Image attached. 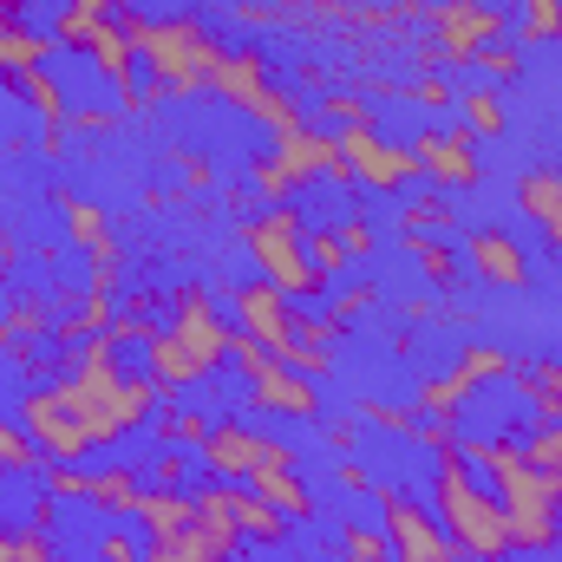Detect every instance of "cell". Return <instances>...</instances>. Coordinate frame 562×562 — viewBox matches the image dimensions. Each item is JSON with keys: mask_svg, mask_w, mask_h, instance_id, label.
Instances as JSON below:
<instances>
[{"mask_svg": "<svg viewBox=\"0 0 562 562\" xmlns=\"http://www.w3.org/2000/svg\"><path fill=\"white\" fill-rule=\"evenodd\" d=\"M119 7H125V0H66V7L53 13V40L86 53V46H92V33H99V26H105Z\"/></svg>", "mask_w": 562, "mask_h": 562, "instance_id": "cell-24", "label": "cell"}, {"mask_svg": "<svg viewBox=\"0 0 562 562\" xmlns=\"http://www.w3.org/2000/svg\"><path fill=\"white\" fill-rule=\"evenodd\" d=\"M340 484H347V491H367V464L347 458V464H340Z\"/></svg>", "mask_w": 562, "mask_h": 562, "instance_id": "cell-52", "label": "cell"}, {"mask_svg": "<svg viewBox=\"0 0 562 562\" xmlns=\"http://www.w3.org/2000/svg\"><path fill=\"white\" fill-rule=\"evenodd\" d=\"M249 491H256V497H269L288 524H307V517H314V491L294 477V464H269V471H256V477H249Z\"/></svg>", "mask_w": 562, "mask_h": 562, "instance_id": "cell-21", "label": "cell"}, {"mask_svg": "<svg viewBox=\"0 0 562 562\" xmlns=\"http://www.w3.org/2000/svg\"><path fill=\"white\" fill-rule=\"evenodd\" d=\"M229 360H236V373L249 380V406H256V413H276V419H321V393H314V380L294 373V367H281L256 334L236 327Z\"/></svg>", "mask_w": 562, "mask_h": 562, "instance_id": "cell-6", "label": "cell"}, {"mask_svg": "<svg viewBox=\"0 0 562 562\" xmlns=\"http://www.w3.org/2000/svg\"><path fill=\"white\" fill-rule=\"evenodd\" d=\"M229 314H236V327L256 334L269 353H281V347L294 340V301L281 294L276 281H243V288L229 294Z\"/></svg>", "mask_w": 562, "mask_h": 562, "instance_id": "cell-13", "label": "cell"}, {"mask_svg": "<svg viewBox=\"0 0 562 562\" xmlns=\"http://www.w3.org/2000/svg\"><path fill=\"white\" fill-rule=\"evenodd\" d=\"M464 269L484 281V288H530V256H524V243H517L510 229H497V223H484V229L464 236Z\"/></svg>", "mask_w": 562, "mask_h": 562, "instance_id": "cell-15", "label": "cell"}, {"mask_svg": "<svg viewBox=\"0 0 562 562\" xmlns=\"http://www.w3.org/2000/svg\"><path fill=\"white\" fill-rule=\"evenodd\" d=\"M471 66H477V72H491V79H517V72H524V46L497 40V46H484V53H477Z\"/></svg>", "mask_w": 562, "mask_h": 562, "instance_id": "cell-44", "label": "cell"}, {"mask_svg": "<svg viewBox=\"0 0 562 562\" xmlns=\"http://www.w3.org/2000/svg\"><path fill=\"white\" fill-rule=\"evenodd\" d=\"M243 243H249V256H256L262 281H276L294 307H314V301L327 294L321 269L307 262V223H301L294 203H262V210L243 223Z\"/></svg>", "mask_w": 562, "mask_h": 562, "instance_id": "cell-5", "label": "cell"}, {"mask_svg": "<svg viewBox=\"0 0 562 562\" xmlns=\"http://www.w3.org/2000/svg\"><path fill=\"white\" fill-rule=\"evenodd\" d=\"M431 33H438V53L451 66H471L484 46H497L510 33V13L497 0H438L431 7Z\"/></svg>", "mask_w": 562, "mask_h": 562, "instance_id": "cell-11", "label": "cell"}, {"mask_svg": "<svg viewBox=\"0 0 562 562\" xmlns=\"http://www.w3.org/2000/svg\"><path fill=\"white\" fill-rule=\"evenodd\" d=\"M406 249H413V256H419V269H425V281H431V288H458V276H464V262H458V256H451V249H445V243H406Z\"/></svg>", "mask_w": 562, "mask_h": 562, "instance_id": "cell-36", "label": "cell"}, {"mask_svg": "<svg viewBox=\"0 0 562 562\" xmlns=\"http://www.w3.org/2000/svg\"><path fill=\"white\" fill-rule=\"evenodd\" d=\"M413 445H425V451H451V445H458V419H425V413H419Z\"/></svg>", "mask_w": 562, "mask_h": 562, "instance_id": "cell-46", "label": "cell"}, {"mask_svg": "<svg viewBox=\"0 0 562 562\" xmlns=\"http://www.w3.org/2000/svg\"><path fill=\"white\" fill-rule=\"evenodd\" d=\"M157 425V438H164V445H177V451H183V445H203V438H210V413H190V406H177V413H164V419H150Z\"/></svg>", "mask_w": 562, "mask_h": 562, "instance_id": "cell-34", "label": "cell"}, {"mask_svg": "<svg viewBox=\"0 0 562 562\" xmlns=\"http://www.w3.org/2000/svg\"><path fill=\"white\" fill-rule=\"evenodd\" d=\"M276 157L288 164V177H294V183H321V177L347 183V157H340V138H334V132H321V125L281 132V138H276Z\"/></svg>", "mask_w": 562, "mask_h": 562, "instance_id": "cell-16", "label": "cell"}, {"mask_svg": "<svg viewBox=\"0 0 562 562\" xmlns=\"http://www.w3.org/2000/svg\"><path fill=\"white\" fill-rule=\"evenodd\" d=\"M33 471H46L40 464V445L26 438V425L0 419V477H33Z\"/></svg>", "mask_w": 562, "mask_h": 562, "instance_id": "cell-30", "label": "cell"}, {"mask_svg": "<svg viewBox=\"0 0 562 562\" xmlns=\"http://www.w3.org/2000/svg\"><path fill=\"white\" fill-rule=\"evenodd\" d=\"M458 367L484 386V380H510V353H497V347H484V340H471L464 353H458Z\"/></svg>", "mask_w": 562, "mask_h": 562, "instance_id": "cell-40", "label": "cell"}, {"mask_svg": "<svg viewBox=\"0 0 562 562\" xmlns=\"http://www.w3.org/2000/svg\"><path fill=\"white\" fill-rule=\"evenodd\" d=\"M340 334H347V321H334V314H314V307H294V340L340 353Z\"/></svg>", "mask_w": 562, "mask_h": 562, "instance_id": "cell-37", "label": "cell"}, {"mask_svg": "<svg viewBox=\"0 0 562 562\" xmlns=\"http://www.w3.org/2000/svg\"><path fill=\"white\" fill-rule=\"evenodd\" d=\"M524 458L562 491V419H530V431H524Z\"/></svg>", "mask_w": 562, "mask_h": 562, "instance_id": "cell-28", "label": "cell"}, {"mask_svg": "<svg viewBox=\"0 0 562 562\" xmlns=\"http://www.w3.org/2000/svg\"><path fill=\"white\" fill-rule=\"evenodd\" d=\"M132 524L144 530V543L183 537V530H196V497H183V491H164V484H144L138 517H132Z\"/></svg>", "mask_w": 562, "mask_h": 562, "instance_id": "cell-18", "label": "cell"}, {"mask_svg": "<svg viewBox=\"0 0 562 562\" xmlns=\"http://www.w3.org/2000/svg\"><path fill=\"white\" fill-rule=\"evenodd\" d=\"M59 216H66L72 243H79V249L92 256V269H112V276H119V243H112V223H105V210H92L86 196L59 190Z\"/></svg>", "mask_w": 562, "mask_h": 562, "instance_id": "cell-19", "label": "cell"}, {"mask_svg": "<svg viewBox=\"0 0 562 562\" xmlns=\"http://www.w3.org/2000/svg\"><path fill=\"white\" fill-rule=\"evenodd\" d=\"M40 477H46V491H53L59 504H86V491H92V471H86V464H46Z\"/></svg>", "mask_w": 562, "mask_h": 562, "instance_id": "cell-41", "label": "cell"}, {"mask_svg": "<svg viewBox=\"0 0 562 562\" xmlns=\"http://www.w3.org/2000/svg\"><path fill=\"white\" fill-rule=\"evenodd\" d=\"M557 40H562V0H524L517 46H557Z\"/></svg>", "mask_w": 562, "mask_h": 562, "instance_id": "cell-29", "label": "cell"}, {"mask_svg": "<svg viewBox=\"0 0 562 562\" xmlns=\"http://www.w3.org/2000/svg\"><path fill=\"white\" fill-rule=\"evenodd\" d=\"M413 99L431 105V112H445V105H451V86H445V79H419V86H413Z\"/></svg>", "mask_w": 562, "mask_h": 562, "instance_id": "cell-50", "label": "cell"}, {"mask_svg": "<svg viewBox=\"0 0 562 562\" xmlns=\"http://www.w3.org/2000/svg\"><path fill=\"white\" fill-rule=\"evenodd\" d=\"M340 243H347V256H373V243H380V236H373V223H367V216H347V223H340Z\"/></svg>", "mask_w": 562, "mask_h": 562, "instance_id": "cell-48", "label": "cell"}, {"mask_svg": "<svg viewBox=\"0 0 562 562\" xmlns=\"http://www.w3.org/2000/svg\"><path fill=\"white\" fill-rule=\"evenodd\" d=\"M125 26H132V40H138V59L144 72H150V92H177V99H190V92H210V72H216V59L229 53V46H216L210 40V26L196 20V13H164V20H150L138 7H125L119 13Z\"/></svg>", "mask_w": 562, "mask_h": 562, "instance_id": "cell-4", "label": "cell"}, {"mask_svg": "<svg viewBox=\"0 0 562 562\" xmlns=\"http://www.w3.org/2000/svg\"><path fill=\"white\" fill-rule=\"evenodd\" d=\"M59 40L53 33H33V26H0V79L7 72H20V66H46V53H53Z\"/></svg>", "mask_w": 562, "mask_h": 562, "instance_id": "cell-26", "label": "cell"}, {"mask_svg": "<svg viewBox=\"0 0 562 562\" xmlns=\"http://www.w3.org/2000/svg\"><path fill=\"white\" fill-rule=\"evenodd\" d=\"M464 132L471 138H504L510 132V112L497 92H464Z\"/></svg>", "mask_w": 562, "mask_h": 562, "instance_id": "cell-31", "label": "cell"}, {"mask_svg": "<svg viewBox=\"0 0 562 562\" xmlns=\"http://www.w3.org/2000/svg\"><path fill=\"white\" fill-rule=\"evenodd\" d=\"M327 445H334V451H353V445H360V425H353V419H334V425H327Z\"/></svg>", "mask_w": 562, "mask_h": 562, "instance_id": "cell-51", "label": "cell"}, {"mask_svg": "<svg viewBox=\"0 0 562 562\" xmlns=\"http://www.w3.org/2000/svg\"><path fill=\"white\" fill-rule=\"evenodd\" d=\"M431 497H438L445 537L464 550V562H504L510 557V524H504L491 484L471 471V458L458 445L451 451H431Z\"/></svg>", "mask_w": 562, "mask_h": 562, "instance_id": "cell-3", "label": "cell"}, {"mask_svg": "<svg viewBox=\"0 0 562 562\" xmlns=\"http://www.w3.org/2000/svg\"><path fill=\"white\" fill-rule=\"evenodd\" d=\"M99 562H144V530L138 524H112L99 537Z\"/></svg>", "mask_w": 562, "mask_h": 562, "instance_id": "cell-42", "label": "cell"}, {"mask_svg": "<svg viewBox=\"0 0 562 562\" xmlns=\"http://www.w3.org/2000/svg\"><path fill=\"white\" fill-rule=\"evenodd\" d=\"M517 210L543 229L550 256L562 262V170H524L517 177Z\"/></svg>", "mask_w": 562, "mask_h": 562, "instance_id": "cell-17", "label": "cell"}, {"mask_svg": "<svg viewBox=\"0 0 562 562\" xmlns=\"http://www.w3.org/2000/svg\"><path fill=\"white\" fill-rule=\"evenodd\" d=\"M144 562H223L210 550L203 530H183V537H164V543H144Z\"/></svg>", "mask_w": 562, "mask_h": 562, "instance_id": "cell-32", "label": "cell"}, {"mask_svg": "<svg viewBox=\"0 0 562 562\" xmlns=\"http://www.w3.org/2000/svg\"><path fill=\"white\" fill-rule=\"evenodd\" d=\"M471 393H477V380H471L464 367H451V373H431V380H425L413 406H419L425 419H458V413L471 406Z\"/></svg>", "mask_w": 562, "mask_h": 562, "instance_id": "cell-25", "label": "cell"}, {"mask_svg": "<svg viewBox=\"0 0 562 562\" xmlns=\"http://www.w3.org/2000/svg\"><path fill=\"white\" fill-rule=\"evenodd\" d=\"M340 562H393V543H386V530L347 524V530H340Z\"/></svg>", "mask_w": 562, "mask_h": 562, "instance_id": "cell-35", "label": "cell"}, {"mask_svg": "<svg viewBox=\"0 0 562 562\" xmlns=\"http://www.w3.org/2000/svg\"><path fill=\"white\" fill-rule=\"evenodd\" d=\"M380 497V530L393 543V562H464V550L445 537L438 510H425L406 491H373Z\"/></svg>", "mask_w": 562, "mask_h": 562, "instance_id": "cell-9", "label": "cell"}, {"mask_svg": "<svg viewBox=\"0 0 562 562\" xmlns=\"http://www.w3.org/2000/svg\"><path fill=\"white\" fill-rule=\"evenodd\" d=\"M144 484H164V491H183V484H190V458H183L177 445H164V458H157V464L144 471Z\"/></svg>", "mask_w": 562, "mask_h": 562, "instance_id": "cell-45", "label": "cell"}, {"mask_svg": "<svg viewBox=\"0 0 562 562\" xmlns=\"http://www.w3.org/2000/svg\"><path fill=\"white\" fill-rule=\"evenodd\" d=\"M431 223H438V229H451V203H445L438 190H431V196H419V203H413V210L400 216V236H406V243H419Z\"/></svg>", "mask_w": 562, "mask_h": 562, "instance_id": "cell-38", "label": "cell"}, {"mask_svg": "<svg viewBox=\"0 0 562 562\" xmlns=\"http://www.w3.org/2000/svg\"><path fill=\"white\" fill-rule=\"evenodd\" d=\"M20 425H26V438L40 445L46 464H86V458L99 451L92 425L72 413V400H66L59 386H33V393L20 400Z\"/></svg>", "mask_w": 562, "mask_h": 562, "instance_id": "cell-7", "label": "cell"}, {"mask_svg": "<svg viewBox=\"0 0 562 562\" xmlns=\"http://www.w3.org/2000/svg\"><path fill=\"white\" fill-rule=\"evenodd\" d=\"M210 92L216 99H229L236 112H262L269 99H276V72H269V53L262 46H236V53H223L216 59V72H210Z\"/></svg>", "mask_w": 562, "mask_h": 562, "instance_id": "cell-14", "label": "cell"}, {"mask_svg": "<svg viewBox=\"0 0 562 562\" xmlns=\"http://www.w3.org/2000/svg\"><path fill=\"white\" fill-rule=\"evenodd\" d=\"M229 517H236L243 543H288V517L256 491H229Z\"/></svg>", "mask_w": 562, "mask_h": 562, "instance_id": "cell-23", "label": "cell"}, {"mask_svg": "<svg viewBox=\"0 0 562 562\" xmlns=\"http://www.w3.org/2000/svg\"><path fill=\"white\" fill-rule=\"evenodd\" d=\"M458 451L471 458V471L491 484L504 524H510V550L524 557H550L562 543V491L524 458V431L504 438H458Z\"/></svg>", "mask_w": 562, "mask_h": 562, "instance_id": "cell-1", "label": "cell"}, {"mask_svg": "<svg viewBox=\"0 0 562 562\" xmlns=\"http://www.w3.org/2000/svg\"><path fill=\"white\" fill-rule=\"evenodd\" d=\"M517 380V400L537 413V419H562V360H530V367H510Z\"/></svg>", "mask_w": 562, "mask_h": 562, "instance_id": "cell-22", "label": "cell"}, {"mask_svg": "<svg viewBox=\"0 0 562 562\" xmlns=\"http://www.w3.org/2000/svg\"><path fill=\"white\" fill-rule=\"evenodd\" d=\"M321 119H327V125H340V132H347V125H373V112H367L360 99H334V92L321 99Z\"/></svg>", "mask_w": 562, "mask_h": 562, "instance_id": "cell-47", "label": "cell"}, {"mask_svg": "<svg viewBox=\"0 0 562 562\" xmlns=\"http://www.w3.org/2000/svg\"><path fill=\"white\" fill-rule=\"evenodd\" d=\"M307 262H314V269H321V281L334 288V281H340V269H347L353 256H347L340 229H307Z\"/></svg>", "mask_w": 562, "mask_h": 562, "instance_id": "cell-33", "label": "cell"}, {"mask_svg": "<svg viewBox=\"0 0 562 562\" xmlns=\"http://www.w3.org/2000/svg\"><path fill=\"white\" fill-rule=\"evenodd\" d=\"M340 157H347V177L367 183V190H380V196H400V190H413V177H419L413 144L380 138V125H347V132H340Z\"/></svg>", "mask_w": 562, "mask_h": 562, "instance_id": "cell-10", "label": "cell"}, {"mask_svg": "<svg viewBox=\"0 0 562 562\" xmlns=\"http://www.w3.org/2000/svg\"><path fill=\"white\" fill-rule=\"evenodd\" d=\"M229 340H236V327L223 321L216 294H210V288H177V294L164 301L157 334L144 340V373L157 380L164 400H177V393L203 386V380L229 360Z\"/></svg>", "mask_w": 562, "mask_h": 562, "instance_id": "cell-2", "label": "cell"}, {"mask_svg": "<svg viewBox=\"0 0 562 562\" xmlns=\"http://www.w3.org/2000/svg\"><path fill=\"white\" fill-rule=\"evenodd\" d=\"M0 26H20V0H0Z\"/></svg>", "mask_w": 562, "mask_h": 562, "instance_id": "cell-53", "label": "cell"}, {"mask_svg": "<svg viewBox=\"0 0 562 562\" xmlns=\"http://www.w3.org/2000/svg\"><path fill=\"white\" fill-rule=\"evenodd\" d=\"M196 458H203L210 477L249 484V477L269 471V464H294V445H281V438H269V431H256V425H243V419H216L210 438L196 445Z\"/></svg>", "mask_w": 562, "mask_h": 562, "instance_id": "cell-8", "label": "cell"}, {"mask_svg": "<svg viewBox=\"0 0 562 562\" xmlns=\"http://www.w3.org/2000/svg\"><path fill=\"white\" fill-rule=\"evenodd\" d=\"M0 562H59L53 530H40V524H0Z\"/></svg>", "mask_w": 562, "mask_h": 562, "instance_id": "cell-27", "label": "cell"}, {"mask_svg": "<svg viewBox=\"0 0 562 562\" xmlns=\"http://www.w3.org/2000/svg\"><path fill=\"white\" fill-rule=\"evenodd\" d=\"M138 497H144V471H132V464H105V471H92L86 504H92L99 517L132 524V517H138Z\"/></svg>", "mask_w": 562, "mask_h": 562, "instance_id": "cell-20", "label": "cell"}, {"mask_svg": "<svg viewBox=\"0 0 562 562\" xmlns=\"http://www.w3.org/2000/svg\"><path fill=\"white\" fill-rule=\"evenodd\" d=\"M360 419L380 425V431H400V438H413V425H419V406H386V400H367V406H360Z\"/></svg>", "mask_w": 562, "mask_h": 562, "instance_id": "cell-43", "label": "cell"}, {"mask_svg": "<svg viewBox=\"0 0 562 562\" xmlns=\"http://www.w3.org/2000/svg\"><path fill=\"white\" fill-rule=\"evenodd\" d=\"M367 307H373V288H367V281H353V288L334 294V321H353V314H367Z\"/></svg>", "mask_w": 562, "mask_h": 562, "instance_id": "cell-49", "label": "cell"}, {"mask_svg": "<svg viewBox=\"0 0 562 562\" xmlns=\"http://www.w3.org/2000/svg\"><path fill=\"white\" fill-rule=\"evenodd\" d=\"M413 164H419V177L431 190H471L477 177H484V164H477V138L464 132V125H419V138H413Z\"/></svg>", "mask_w": 562, "mask_h": 562, "instance_id": "cell-12", "label": "cell"}, {"mask_svg": "<svg viewBox=\"0 0 562 562\" xmlns=\"http://www.w3.org/2000/svg\"><path fill=\"white\" fill-rule=\"evenodd\" d=\"M249 177H256L262 203H294V190H301V183L288 177V164H281L276 150H269V157H256V170H249Z\"/></svg>", "mask_w": 562, "mask_h": 562, "instance_id": "cell-39", "label": "cell"}]
</instances>
